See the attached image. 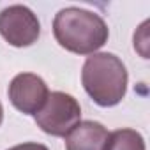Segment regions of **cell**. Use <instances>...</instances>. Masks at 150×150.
Here are the masks:
<instances>
[{
  "instance_id": "52a82bcc",
  "label": "cell",
  "mask_w": 150,
  "mask_h": 150,
  "mask_svg": "<svg viewBox=\"0 0 150 150\" xmlns=\"http://www.w3.org/2000/svg\"><path fill=\"white\" fill-rule=\"evenodd\" d=\"M104 150H146L143 136L134 129H117L110 132Z\"/></svg>"
},
{
  "instance_id": "277c9868",
  "label": "cell",
  "mask_w": 150,
  "mask_h": 150,
  "mask_svg": "<svg viewBox=\"0 0 150 150\" xmlns=\"http://www.w3.org/2000/svg\"><path fill=\"white\" fill-rule=\"evenodd\" d=\"M0 35L14 48H27L39 39L41 23L27 6H9L0 13Z\"/></svg>"
},
{
  "instance_id": "8992f818",
  "label": "cell",
  "mask_w": 150,
  "mask_h": 150,
  "mask_svg": "<svg viewBox=\"0 0 150 150\" xmlns=\"http://www.w3.org/2000/svg\"><path fill=\"white\" fill-rule=\"evenodd\" d=\"M108 129L96 120H83L65 136V150H104Z\"/></svg>"
},
{
  "instance_id": "ba28073f",
  "label": "cell",
  "mask_w": 150,
  "mask_h": 150,
  "mask_svg": "<svg viewBox=\"0 0 150 150\" xmlns=\"http://www.w3.org/2000/svg\"><path fill=\"white\" fill-rule=\"evenodd\" d=\"M7 150H48L46 145L42 143H34V141H28V143H21V145H16V146H11Z\"/></svg>"
},
{
  "instance_id": "5b68a950",
  "label": "cell",
  "mask_w": 150,
  "mask_h": 150,
  "mask_svg": "<svg viewBox=\"0 0 150 150\" xmlns=\"http://www.w3.org/2000/svg\"><path fill=\"white\" fill-rule=\"evenodd\" d=\"M9 101L23 115H35L46 103L50 90L46 81L32 72H21L9 83Z\"/></svg>"
},
{
  "instance_id": "9c48e42d",
  "label": "cell",
  "mask_w": 150,
  "mask_h": 150,
  "mask_svg": "<svg viewBox=\"0 0 150 150\" xmlns=\"http://www.w3.org/2000/svg\"><path fill=\"white\" fill-rule=\"evenodd\" d=\"M2 120H4V108H2V103H0V125H2Z\"/></svg>"
},
{
  "instance_id": "6da1fadb",
  "label": "cell",
  "mask_w": 150,
  "mask_h": 150,
  "mask_svg": "<svg viewBox=\"0 0 150 150\" xmlns=\"http://www.w3.org/2000/svg\"><path fill=\"white\" fill-rule=\"evenodd\" d=\"M53 35L71 53L92 55L108 42L110 30L97 13L81 7H65L53 20Z\"/></svg>"
},
{
  "instance_id": "3957f363",
  "label": "cell",
  "mask_w": 150,
  "mask_h": 150,
  "mask_svg": "<svg viewBox=\"0 0 150 150\" xmlns=\"http://www.w3.org/2000/svg\"><path fill=\"white\" fill-rule=\"evenodd\" d=\"M37 127L42 132L57 138H65L81 122V106L65 92H51L44 106L34 115Z\"/></svg>"
},
{
  "instance_id": "7a4b0ae2",
  "label": "cell",
  "mask_w": 150,
  "mask_h": 150,
  "mask_svg": "<svg viewBox=\"0 0 150 150\" xmlns=\"http://www.w3.org/2000/svg\"><path fill=\"white\" fill-rule=\"evenodd\" d=\"M127 69L113 53H92L81 69V83L90 99L103 106H117L127 92Z\"/></svg>"
}]
</instances>
